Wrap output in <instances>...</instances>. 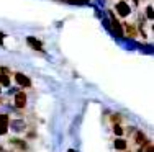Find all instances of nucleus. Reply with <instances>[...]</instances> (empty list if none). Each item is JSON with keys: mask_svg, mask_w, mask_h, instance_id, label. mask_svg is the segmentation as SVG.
<instances>
[{"mask_svg": "<svg viewBox=\"0 0 154 152\" xmlns=\"http://www.w3.org/2000/svg\"><path fill=\"white\" fill-rule=\"evenodd\" d=\"M26 43L31 46V48H35V49H38V51H41L43 49V43L41 41H38V39H35V38H26Z\"/></svg>", "mask_w": 154, "mask_h": 152, "instance_id": "nucleus-5", "label": "nucleus"}, {"mask_svg": "<svg viewBox=\"0 0 154 152\" xmlns=\"http://www.w3.org/2000/svg\"><path fill=\"white\" fill-rule=\"evenodd\" d=\"M126 141L125 139H115V142H113V147H115L116 151H125L126 149Z\"/></svg>", "mask_w": 154, "mask_h": 152, "instance_id": "nucleus-6", "label": "nucleus"}, {"mask_svg": "<svg viewBox=\"0 0 154 152\" xmlns=\"http://www.w3.org/2000/svg\"><path fill=\"white\" fill-rule=\"evenodd\" d=\"M116 12H118L120 16H128L131 13V8L126 2H118L116 3Z\"/></svg>", "mask_w": 154, "mask_h": 152, "instance_id": "nucleus-2", "label": "nucleus"}, {"mask_svg": "<svg viewBox=\"0 0 154 152\" xmlns=\"http://www.w3.org/2000/svg\"><path fill=\"white\" fill-rule=\"evenodd\" d=\"M69 152H75V151L74 149H69Z\"/></svg>", "mask_w": 154, "mask_h": 152, "instance_id": "nucleus-16", "label": "nucleus"}, {"mask_svg": "<svg viewBox=\"0 0 154 152\" xmlns=\"http://www.w3.org/2000/svg\"><path fill=\"white\" fill-rule=\"evenodd\" d=\"M146 152H152V142L148 144V149H146Z\"/></svg>", "mask_w": 154, "mask_h": 152, "instance_id": "nucleus-14", "label": "nucleus"}, {"mask_svg": "<svg viewBox=\"0 0 154 152\" xmlns=\"http://www.w3.org/2000/svg\"><path fill=\"white\" fill-rule=\"evenodd\" d=\"M15 129L17 131H23V124L21 123H15Z\"/></svg>", "mask_w": 154, "mask_h": 152, "instance_id": "nucleus-13", "label": "nucleus"}, {"mask_svg": "<svg viewBox=\"0 0 154 152\" xmlns=\"http://www.w3.org/2000/svg\"><path fill=\"white\" fill-rule=\"evenodd\" d=\"M8 129V115H0V136L7 134Z\"/></svg>", "mask_w": 154, "mask_h": 152, "instance_id": "nucleus-3", "label": "nucleus"}, {"mask_svg": "<svg viewBox=\"0 0 154 152\" xmlns=\"http://www.w3.org/2000/svg\"><path fill=\"white\" fill-rule=\"evenodd\" d=\"M15 105L18 108H23L26 105V95H25V92H18L15 95Z\"/></svg>", "mask_w": 154, "mask_h": 152, "instance_id": "nucleus-4", "label": "nucleus"}, {"mask_svg": "<svg viewBox=\"0 0 154 152\" xmlns=\"http://www.w3.org/2000/svg\"><path fill=\"white\" fill-rule=\"evenodd\" d=\"M144 139H146V136L143 134V133H136V134H134V142L136 144H141Z\"/></svg>", "mask_w": 154, "mask_h": 152, "instance_id": "nucleus-9", "label": "nucleus"}, {"mask_svg": "<svg viewBox=\"0 0 154 152\" xmlns=\"http://www.w3.org/2000/svg\"><path fill=\"white\" fill-rule=\"evenodd\" d=\"M0 85L2 87H8L10 85V77H8V74H5V70L0 72Z\"/></svg>", "mask_w": 154, "mask_h": 152, "instance_id": "nucleus-7", "label": "nucleus"}, {"mask_svg": "<svg viewBox=\"0 0 154 152\" xmlns=\"http://www.w3.org/2000/svg\"><path fill=\"white\" fill-rule=\"evenodd\" d=\"M12 144H15V146H18V147H26V144L25 142H21V141H17V139H12Z\"/></svg>", "mask_w": 154, "mask_h": 152, "instance_id": "nucleus-11", "label": "nucleus"}, {"mask_svg": "<svg viewBox=\"0 0 154 152\" xmlns=\"http://www.w3.org/2000/svg\"><path fill=\"white\" fill-rule=\"evenodd\" d=\"M112 26H113V30L116 31V34H118V36H122V34H123V31H122V26L118 25V21H116L115 18H112Z\"/></svg>", "mask_w": 154, "mask_h": 152, "instance_id": "nucleus-8", "label": "nucleus"}, {"mask_svg": "<svg viewBox=\"0 0 154 152\" xmlns=\"http://www.w3.org/2000/svg\"><path fill=\"white\" fill-rule=\"evenodd\" d=\"M146 15H148V18L152 20V7H146Z\"/></svg>", "mask_w": 154, "mask_h": 152, "instance_id": "nucleus-12", "label": "nucleus"}, {"mask_svg": "<svg viewBox=\"0 0 154 152\" xmlns=\"http://www.w3.org/2000/svg\"><path fill=\"white\" fill-rule=\"evenodd\" d=\"M15 82L20 87H23V88H30V87H31V80L25 74H21V72H17V74H15Z\"/></svg>", "mask_w": 154, "mask_h": 152, "instance_id": "nucleus-1", "label": "nucleus"}, {"mask_svg": "<svg viewBox=\"0 0 154 152\" xmlns=\"http://www.w3.org/2000/svg\"><path fill=\"white\" fill-rule=\"evenodd\" d=\"M77 2H89V0H77Z\"/></svg>", "mask_w": 154, "mask_h": 152, "instance_id": "nucleus-15", "label": "nucleus"}, {"mask_svg": "<svg viewBox=\"0 0 154 152\" xmlns=\"http://www.w3.org/2000/svg\"><path fill=\"white\" fill-rule=\"evenodd\" d=\"M113 133H115L116 136H122L123 133H125V129H123L120 124H115V126H113Z\"/></svg>", "mask_w": 154, "mask_h": 152, "instance_id": "nucleus-10", "label": "nucleus"}]
</instances>
